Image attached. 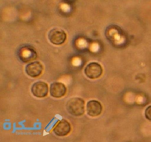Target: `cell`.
Here are the masks:
<instances>
[{"instance_id":"3","label":"cell","mask_w":151,"mask_h":142,"mask_svg":"<svg viewBox=\"0 0 151 142\" xmlns=\"http://www.w3.org/2000/svg\"><path fill=\"white\" fill-rule=\"evenodd\" d=\"M48 39L53 44L59 45L63 44L67 39V34L63 29L54 28L48 34Z\"/></svg>"},{"instance_id":"4","label":"cell","mask_w":151,"mask_h":142,"mask_svg":"<svg viewBox=\"0 0 151 142\" xmlns=\"http://www.w3.org/2000/svg\"><path fill=\"white\" fill-rule=\"evenodd\" d=\"M86 76L90 79H94L99 78L102 75L103 69L100 64L96 62L88 64L84 70Z\"/></svg>"},{"instance_id":"8","label":"cell","mask_w":151,"mask_h":142,"mask_svg":"<svg viewBox=\"0 0 151 142\" xmlns=\"http://www.w3.org/2000/svg\"><path fill=\"white\" fill-rule=\"evenodd\" d=\"M50 91L51 95L54 98H61L66 94L67 88L64 83L55 82L50 85Z\"/></svg>"},{"instance_id":"2","label":"cell","mask_w":151,"mask_h":142,"mask_svg":"<svg viewBox=\"0 0 151 142\" xmlns=\"http://www.w3.org/2000/svg\"><path fill=\"white\" fill-rule=\"evenodd\" d=\"M19 60L23 63L35 60L37 57V54L35 49L30 46H24L19 48L17 53Z\"/></svg>"},{"instance_id":"9","label":"cell","mask_w":151,"mask_h":142,"mask_svg":"<svg viewBox=\"0 0 151 142\" xmlns=\"http://www.w3.org/2000/svg\"><path fill=\"white\" fill-rule=\"evenodd\" d=\"M88 115L91 117L98 116L102 111V106L98 101L93 100L88 101L86 105Z\"/></svg>"},{"instance_id":"10","label":"cell","mask_w":151,"mask_h":142,"mask_svg":"<svg viewBox=\"0 0 151 142\" xmlns=\"http://www.w3.org/2000/svg\"><path fill=\"white\" fill-rule=\"evenodd\" d=\"M145 118L148 120L151 121V106H148L145 110Z\"/></svg>"},{"instance_id":"5","label":"cell","mask_w":151,"mask_h":142,"mask_svg":"<svg viewBox=\"0 0 151 142\" xmlns=\"http://www.w3.org/2000/svg\"><path fill=\"white\" fill-rule=\"evenodd\" d=\"M31 92L32 94L35 97L43 98L47 95L48 92V85L43 81H37L32 85Z\"/></svg>"},{"instance_id":"7","label":"cell","mask_w":151,"mask_h":142,"mask_svg":"<svg viewBox=\"0 0 151 142\" xmlns=\"http://www.w3.org/2000/svg\"><path fill=\"white\" fill-rule=\"evenodd\" d=\"M71 130V127L69 122L63 119L57 124L53 129V132L57 136H65L69 134Z\"/></svg>"},{"instance_id":"1","label":"cell","mask_w":151,"mask_h":142,"mask_svg":"<svg viewBox=\"0 0 151 142\" xmlns=\"http://www.w3.org/2000/svg\"><path fill=\"white\" fill-rule=\"evenodd\" d=\"M85 102L82 98L73 97L67 102L66 108L72 116H81L85 113Z\"/></svg>"},{"instance_id":"6","label":"cell","mask_w":151,"mask_h":142,"mask_svg":"<svg viewBox=\"0 0 151 142\" xmlns=\"http://www.w3.org/2000/svg\"><path fill=\"white\" fill-rule=\"evenodd\" d=\"M25 70L28 76L32 78H37L42 73L43 66L40 62L35 61L27 65Z\"/></svg>"}]
</instances>
